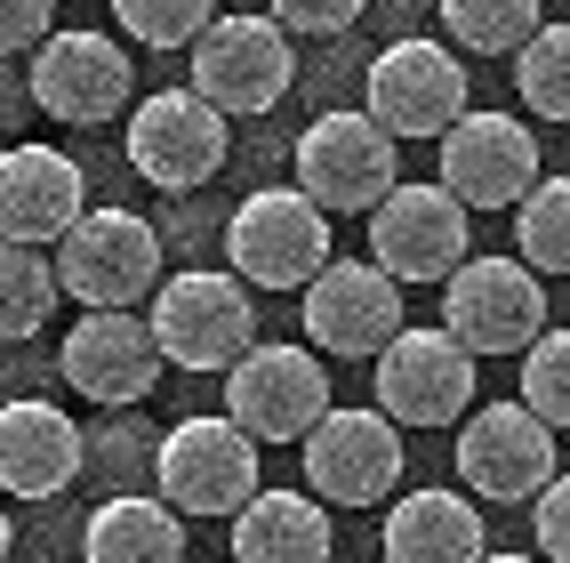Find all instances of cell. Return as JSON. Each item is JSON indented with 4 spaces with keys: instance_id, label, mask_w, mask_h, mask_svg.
I'll list each match as a JSON object with an SVG mask.
<instances>
[{
    "instance_id": "cell-1",
    "label": "cell",
    "mask_w": 570,
    "mask_h": 563,
    "mask_svg": "<svg viewBox=\"0 0 570 563\" xmlns=\"http://www.w3.org/2000/svg\"><path fill=\"white\" fill-rule=\"evenodd\" d=\"M289 185L306 194L322 217H370L386 185H402V145L370 122L362 105H330L297 129Z\"/></svg>"
},
{
    "instance_id": "cell-2",
    "label": "cell",
    "mask_w": 570,
    "mask_h": 563,
    "mask_svg": "<svg viewBox=\"0 0 570 563\" xmlns=\"http://www.w3.org/2000/svg\"><path fill=\"white\" fill-rule=\"evenodd\" d=\"M145 330H154L161 370H225L257 347V298L217 266H185V274L154 282Z\"/></svg>"
},
{
    "instance_id": "cell-3",
    "label": "cell",
    "mask_w": 570,
    "mask_h": 563,
    "mask_svg": "<svg viewBox=\"0 0 570 563\" xmlns=\"http://www.w3.org/2000/svg\"><path fill=\"white\" fill-rule=\"evenodd\" d=\"M330 266V217L297 185H257L225 210V274L242 290H306Z\"/></svg>"
},
{
    "instance_id": "cell-4",
    "label": "cell",
    "mask_w": 570,
    "mask_h": 563,
    "mask_svg": "<svg viewBox=\"0 0 570 563\" xmlns=\"http://www.w3.org/2000/svg\"><path fill=\"white\" fill-rule=\"evenodd\" d=\"M161 234H154V217H137L121 202H105V210H81L57 234V258H49V274L65 298H81V307H137V298H154L161 282Z\"/></svg>"
},
{
    "instance_id": "cell-5",
    "label": "cell",
    "mask_w": 570,
    "mask_h": 563,
    "mask_svg": "<svg viewBox=\"0 0 570 563\" xmlns=\"http://www.w3.org/2000/svg\"><path fill=\"white\" fill-rule=\"evenodd\" d=\"M24 97L65 129H105L137 97V65L112 32H41L24 49Z\"/></svg>"
},
{
    "instance_id": "cell-6",
    "label": "cell",
    "mask_w": 570,
    "mask_h": 563,
    "mask_svg": "<svg viewBox=\"0 0 570 563\" xmlns=\"http://www.w3.org/2000/svg\"><path fill=\"white\" fill-rule=\"evenodd\" d=\"M257 443L234 427V419H177L161 443H154V499L169 515H202V523H225L249 492H257Z\"/></svg>"
},
{
    "instance_id": "cell-7",
    "label": "cell",
    "mask_w": 570,
    "mask_h": 563,
    "mask_svg": "<svg viewBox=\"0 0 570 563\" xmlns=\"http://www.w3.org/2000/svg\"><path fill=\"white\" fill-rule=\"evenodd\" d=\"M297 81V49L274 17H209L194 32V97L225 122L274 113Z\"/></svg>"
},
{
    "instance_id": "cell-8",
    "label": "cell",
    "mask_w": 570,
    "mask_h": 563,
    "mask_svg": "<svg viewBox=\"0 0 570 563\" xmlns=\"http://www.w3.org/2000/svg\"><path fill=\"white\" fill-rule=\"evenodd\" d=\"M474 258V217L442 194V185H386L370 210V266L394 290H442L450 266Z\"/></svg>"
},
{
    "instance_id": "cell-9",
    "label": "cell",
    "mask_w": 570,
    "mask_h": 563,
    "mask_svg": "<svg viewBox=\"0 0 570 563\" xmlns=\"http://www.w3.org/2000/svg\"><path fill=\"white\" fill-rule=\"evenodd\" d=\"M434 330L450 347H466L474 362L482 355H522L547 330V290L514 258H466V266L442 274V322Z\"/></svg>"
},
{
    "instance_id": "cell-10",
    "label": "cell",
    "mask_w": 570,
    "mask_h": 563,
    "mask_svg": "<svg viewBox=\"0 0 570 563\" xmlns=\"http://www.w3.org/2000/svg\"><path fill=\"white\" fill-rule=\"evenodd\" d=\"M362 113L394 145H417V137H442L450 122L466 113V57L442 49V41H386L370 57V81H362Z\"/></svg>"
},
{
    "instance_id": "cell-11",
    "label": "cell",
    "mask_w": 570,
    "mask_h": 563,
    "mask_svg": "<svg viewBox=\"0 0 570 563\" xmlns=\"http://www.w3.org/2000/svg\"><path fill=\"white\" fill-rule=\"evenodd\" d=\"M234 154V129L225 113H209L194 89H154L129 97V169L161 194H202Z\"/></svg>"
},
{
    "instance_id": "cell-12",
    "label": "cell",
    "mask_w": 570,
    "mask_h": 563,
    "mask_svg": "<svg viewBox=\"0 0 570 563\" xmlns=\"http://www.w3.org/2000/svg\"><path fill=\"white\" fill-rule=\"evenodd\" d=\"M297 450H306V492L322 507H377L394 499L402 483V427L377 419V410H322V419L297 435Z\"/></svg>"
},
{
    "instance_id": "cell-13",
    "label": "cell",
    "mask_w": 570,
    "mask_h": 563,
    "mask_svg": "<svg viewBox=\"0 0 570 563\" xmlns=\"http://www.w3.org/2000/svg\"><path fill=\"white\" fill-rule=\"evenodd\" d=\"M434 145H442V177H434V185H442L466 217H474V210H514L530 185H539V137H530V122H514V113L466 105Z\"/></svg>"
},
{
    "instance_id": "cell-14",
    "label": "cell",
    "mask_w": 570,
    "mask_h": 563,
    "mask_svg": "<svg viewBox=\"0 0 570 563\" xmlns=\"http://www.w3.org/2000/svg\"><path fill=\"white\" fill-rule=\"evenodd\" d=\"M330 410V370L314 347H257L225 362V419L249 443H297Z\"/></svg>"
},
{
    "instance_id": "cell-15",
    "label": "cell",
    "mask_w": 570,
    "mask_h": 563,
    "mask_svg": "<svg viewBox=\"0 0 570 563\" xmlns=\"http://www.w3.org/2000/svg\"><path fill=\"white\" fill-rule=\"evenodd\" d=\"M370 387H377V419L394 427H450L474 410V355L450 347L442 330H394L386 347L370 355Z\"/></svg>"
},
{
    "instance_id": "cell-16",
    "label": "cell",
    "mask_w": 570,
    "mask_h": 563,
    "mask_svg": "<svg viewBox=\"0 0 570 563\" xmlns=\"http://www.w3.org/2000/svg\"><path fill=\"white\" fill-rule=\"evenodd\" d=\"M57 379L81 395V402H97V410H137L145 395L161 387V355H154L145 314L89 307L81 322L65 330V347H57Z\"/></svg>"
},
{
    "instance_id": "cell-17",
    "label": "cell",
    "mask_w": 570,
    "mask_h": 563,
    "mask_svg": "<svg viewBox=\"0 0 570 563\" xmlns=\"http://www.w3.org/2000/svg\"><path fill=\"white\" fill-rule=\"evenodd\" d=\"M459 475L474 499H530L562 475V443L522 402H482L474 419H459Z\"/></svg>"
},
{
    "instance_id": "cell-18",
    "label": "cell",
    "mask_w": 570,
    "mask_h": 563,
    "mask_svg": "<svg viewBox=\"0 0 570 563\" xmlns=\"http://www.w3.org/2000/svg\"><path fill=\"white\" fill-rule=\"evenodd\" d=\"M402 330V290L370 266V258H330V266L306 282V338L314 355L362 362Z\"/></svg>"
},
{
    "instance_id": "cell-19",
    "label": "cell",
    "mask_w": 570,
    "mask_h": 563,
    "mask_svg": "<svg viewBox=\"0 0 570 563\" xmlns=\"http://www.w3.org/2000/svg\"><path fill=\"white\" fill-rule=\"evenodd\" d=\"M89 435L65 419L57 402L41 395H9L0 402V492L41 507V499H65L72 483H81L89 467Z\"/></svg>"
},
{
    "instance_id": "cell-20",
    "label": "cell",
    "mask_w": 570,
    "mask_h": 563,
    "mask_svg": "<svg viewBox=\"0 0 570 563\" xmlns=\"http://www.w3.org/2000/svg\"><path fill=\"white\" fill-rule=\"evenodd\" d=\"M89 210V177L72 154L57 145H0V242H24V250H49L72 217Z\"/></svg>"
},
{
    "instance_id": "cell-21",
    "label": "cell",
    "mask_w": 570,
    "mask_h": 563,
    "mask_svg": "<svg viewBox=\"0 0 570 563\" xmlns=\"http://www.w3.org/2000/svg\"><path fill=\"white\" fill-rule=\"evenodd\" d=\"M225 523H234V555L225 563H337L330 507L314 492H265L257 483Z\"/></svg>"
},
{
    "instance_id": "cell-22",
    "label": "cell",
    "mask_w": 570,
    "mask_h": 563,
    "mask_svg": "<svg viewBox=\"0 0 570 563\" xmlns=\"http://www.w3.org/2000/svg\"><path fill=\"white\" fill-rule=\"evenodd\" d=\"M490 555L482 507L466 492H402L377 532V563H474Z\"/></svg>"
},
{
    "instance_id": "cell-23",
    "label": "cell",
    "mask_w": 570,
    "mask_h": 563,
    "mask_svg": "<svg viewBox=\"0 0 570 563\" xmlns=\"http://www.w3.org/2000/svg\"><path fill=\"white\" fill-rule=\"evenodd\" d=\"M81 563H185V515L154 492H112L81 523Z\"/></svg>"
},
{
    "instance_id": "cell-24",
    "label": "cell",
    "mask_w": 570,
    "mask_h": 563,
    "mask_svg": "<svg viewBox=\"0 0 570 563\" xmlns=\"http://www.w3.org/2000/svg\"><path fill=\"white\" fill-rule=\"evenodd\" d=\"M442 9V49L466 57H514L530 32H539V0H434Z\"/></svg>"
},
{
    "instance_id": "cell-25",
    "label": "cell",
    "mask_w": 570,
    "mask_h": 563,
    "mask_svg": "<svg viewBox=\"0 0 570 563\" xmlns=\"http://www.w3.org/2000/svg\"><path fill=\"white\" fill-rule=\"evenodd\" d=\"M514 266H530L539 282L570 266V177H539L514 202Z\"/></svg>"
},
{
    "instance_id": "cell-26",
    "label": "cell",
    "mask_w": 570,
    "mask_h": 563,
    "mask_svg": "<svg viewBox=\"0 0 570 563\" xmlns=\"http://www.w3.org/2000/svg\"><path fill=\"white\" fill-rule=\"evenodd\" d=\"M57 274H49V258L41 250H24V242H0V338H32L49 314H57Z\"/></svg>"
},
{
    "instance_id": "cell-27",
    "label": "cell",
    "mask_w": 570,
    "mask_h": 563,
    "mask_svg": "<svg viewBox=\"0 0 570 563\" xmlns=\"http://www.w3.org/2000/svg\"><path fill=\"white\" fill-rule=\"evenodd\" d=\"M514 89L539 122H570V25H539L530 41L514 49Z\"/></svg>"
},
{
    "instance_id": "cell-28",
    "label": "cell",
    "mask_w": 570,
    "mask_h": 563,
    "mask_svg": "<svg viewBox=\"0 0 570 563\" xmlns=\"http://www.w3.org/2000/svg\"><path fill=\"white\" fill-rule=\"evenodd\" d=\"M539 427H554L562 435V419H570V338L547 322L539 338L522 347V395H514Z\"/></svg>"
},
{
    "instance_id": "cell-29",
    "label": "cell",
    "mask_w": 570,
    "mask_h": 563,
    "mask_svg": "<svg viewBox=\"0 0 570 563\" xmlns=\"http://www.w3.org/2000/svg\"><path fill=\"white\" fill-rule=\"evenodd\" d=\"M217 17V0H112V25L145 49H194V32Z\"/></svg>"
},
{
    "instance_id": "cell-30",
    "label": "cell",
    "mask_w": 570,
    "mask_h": 563,
    "mask_svg": "<svg viewBox=\"0 0 570 563\" xmlns=\"http://www.w3.org/2000/svg\"><path fill=\"white\" fill-rule=\"evenodd\" d=\"M265 17H274L282 32H314V41H330V32H354L370 17V0H265Z\"/></svg>"
},
{
    "instance_id": "cell-31",
    "label": "cell",
    "mask_w": 570,
    "mask_h": 563,
    "mask_svg": "<svg viewBox=\"0 0 570 563\" xmlns=\"http://www.w3.org/2000/svg\"><path fill=\"white\" fill-rule=\"evenodd\" d=\"M530 523H539V547H547V563H562V555H570V483H562V475L530 492Z\"/></svg>"
},
{
    "instance_id": "cell-32",
    "label": "cell",
    "mask_w": 570,
    "mask_h": 563,
    "mask_svg": "<svg viewBox=\"0 0 570 563\" xmlns=\"http://www.w3.org/2000/svg\"><path fill=\"white\" fill-rule=\"evenodd\" d=\"M41 32H57V0H0V57H24Z\"/></svg>"
},
{
    "instance_id": "cell-33",
    "label": "cell",
    "mask_w": 570,
    "mask_h": 563,
    "mask_svg": "<svg viewBox=\"0 0 570 563\" xmlns=\"http://www.w3.org/2000/svg\"><path fill=\"white\" fill-rule=\"evenodd\" d=\"M154 435H137V427H112V435H89V459L81 467H97V475H121V467H154V450H145Z\"/></svg>"
},
{
    "instance_id": "cell-34",
    "label": "cell",
    "mask_w": 570,
    "mask_h": 563,
    "mask_svg": "<svg viewBox=\"0 0 570 563\" xmlns=\"http://www.w3.org/2000/svg\"><path fill=\"white\" fill-rule=\"evenodd\" d=\"M24 113H32V97H24V65L0 57V145L24 137Z\"/></svg>"
},
{
    "instance_id": "cell-35",
    "label": "cell",
    "mask_w": 570,
    "mask_h": 563,
    "mask_svg": "<svg viewBox=\"0 0 570 563\" xmlns=\"http://www.w3.org/2000/svg\"><path fill=\"white\" fill-rule=\"evenodd\" d=\"M17 555V523H9V507H0V563Z\"/></svg>"
},
{
    "instance_id": "cell-36",
    "label": "cell",
    "mask_w": 570,
    "mask_h": 563,
    "mask_svg": "<svg viewBox=\"0 0 570 563\" xmlns=\"http://www.w3.org/2000/svg\"><path fill=\"white\" fill-rule=\"evenodd\" d=\"M474 563H539V555H474Z\"/></svg>"
},
{
    "instance_id": "cell-37",
    "label": "cell",
    "mask_w": 570,
    "mask_h": 563,
    "mask_svg": "<svg viewBox=\"0 0 570 563\" xmlns=\"http://www.w3.org/2000/svg\"><path fill=\"white\" fill-rule=\"evenodd\" d=\"M346 563H377V555H346Z\"/></svg>"
}]
</instances>
